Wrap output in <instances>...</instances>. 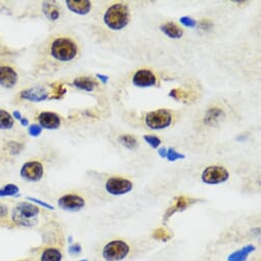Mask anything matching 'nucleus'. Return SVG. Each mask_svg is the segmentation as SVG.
<instances>
[{"mask_svg": "<svg viewBox=\"0 0 261 261\" xmlns=\"http://www.w3.org/2000/svg\"><path fill=\"white\" fill-rule=\"evenodd\" d=\"M81 53L79 42L71 36L59 35L49 40L47 54L56 62H71Z\"/></svg>", "mask_w": 261, "mask_h": 261, "instance_id": "obj_1", "label": "nucleus"}, {"mask_svg": "<svg viewBox=\"0 0 261 261\" xmlns=\"http://www.w3.org/2000/svg\"><path fill=\"white\" fill-rule=\"evenodd\" d=\"M41 214V209L31 202L18 203L11 212L12 222L21 227H34Z\"/></svg>", "mask_w": 261, "mask_h": 261, "instance_id": "obj_2", "label": "nucleus"}, {"mask_svg": "<svg viewBox=\"0 0 261 261\" xmlns=\"http://www.w3.org/2000/svg\"><path fill=\"white\" fill-rule=\"evenodd\" d=\"M132 20L129 7L124 3H117L110 6L104 15V22L113 31L124 29Z\"/></svg>", "mask_w": 261, "mask_h": 261, "instance_id": "obj_3", "label": "nucleus"}, {"mask_svg": "<svg viewBox=\"0 0 261 261\" xmlns=\"http://www.w3.org/2000/svg\"><path fill=\"white\" fill-rule=\"evenodd\" d=\"M132 253V247L125 240L116 239L108 242L102 250V256L106 261H122Z\"/></svg>", "mask_w": 261, "mask_h": 261, "instance_id": "obj_4", "label": "nucleus"}, {"mask_svg": "<svg viewBox=\"0 0 261 261\" xmlns=\"http://www.w3.org/2000/svg\"><path fill=\"white\" fill-rule=\"evenodd\" d=\"M146 125L153 130L165 129L172 123V114L168 110L160 109L157 111L150 112L145 118Z\"/></svg>", "mask_w": 261, "mask_h": 261, "instance_id": "obj_5", "label": "nucleus"}, {"mask_svg": "<svg viewBox=\"0 0 261 261\" xmlns=\"http://www.w3.org/2000/svg\"><path fill=\"white\" fill-rule=\"evenodd\" d=\"M57 205L63 211L78 212L85 207L86 201L81 194L70 192L61 195L57 200Z\"/></svg>", "mask_w": 261, "mask_h": 261, "instance_id": "obj_6", "label": "nucleus"}, {"mask_svg": "<svg viewBox=\"0 0 261 261\" xmlns=\"http://www.w3.org/2000/svg\"><path fill=\"white\" fill-rule=\"evenodd\" d=\"M21 177L29 182L39 181L44 174V167L39 161H28L21 168Z\"/></svg>", "mask_w": 261, "mask_h": 261, "instance_id": "obj_7", "label": "nucleus"}, {"mask_svg": "<svg viewBox=\"0 0 261 261\" xmlns=\"http://www.w3.org/2000/svg\"><path fill=\"white\" fill-rule=\"evenodd\" d=\"M133 188H134L133 181L120 176H112L106 182V190L111 195L126 194L129 191H132Z\"/></svg>", "mask_w": 261, "mask_h": 261, "instance_id": "obj_8", "label": "nucleus"}, {"mask_svg": "<svg viewBox=\"0 0 261 261\" xmlns=\"http://www.w3.org/2000/svg\"><path fill=\"white\" fill-rule=\"evenodd\" d=\"M230 173L222 166H209L202 173V180L207 184H219L225 182Z\"/></svg>", "mask_w": 261, "mask_h": 261, "instance_id": "obj_9", "label": "nucleus"}, {"mask_svg": "<svg viewBox=\"0 0 261 261\" xmlns=\"http://www.w3.org/2000/svg\"><path fill=\"white\" fill-rule=\"evenodd\" d=\"M133 82L136 86L141 88L151 87L157 84V77L153 71L148 69H141L136 72L133 78Z\"/></svg>", "mask_w": 261, "mask_h": 261, "instance_id": "obj_10", "label": "nucleus"}, {"mask_svg": "<svg viewBox=\"0 0 261 261\" xmlns=\"http://www.w3.org/2000/svg\"><path fill=\"white\" fill-rule=\"evenodd\" d=\"M19 81V75L10 66L0 67V86L10 89L13 88Z\"/></svg>", "mask_w": 261, "mask_h": 261, "instance_id": "obj_11", "label": "nucleus"}, {"mask_svg": "<svg viewBox=\"0 0 261 261\" xmlns=\"http://www.w3.org/2000/svg\"><path fill=\"white\" fill-rule=\"evenodd\" d=\"M63 253L61 248L54 245L43 247L38 254V261H62Z\"/></svg>", "mask_w": 261, "mask_h": 261, "instance_id": "obj_12", "label": "nucleus"}, {"mask_svg": "<svg viewBox=\"0 0 261 261\" xmlns=\"http://www.w3.org/2000/svg\"><path fill=\"white\" fill-rule=\"evenodd\" d=\"M39 126L45 129H57L60 126V117L52 112H42L37 117Z\"/></svg>", "mask_w": 261, "mask_h": 261, "instance_id": "obj_13", "label": "nucleus"}, {"mask_svg": "<svg viewBox=\"0 0 261 261\" xmlns=\"http://www.w3.org/2000/svg\"><path fill=\"white\" fill-rule=\"evenodd\" d=\"M21 97L23 100H26V101L38 103V102L45 101L47 99L48 92L44 87H40V86L32 87L27 90H24L21 93Z\"/></svg>", "mask_w": 261, "mask_h": 261, "instance_id": "obj_14", "label": "nucleus"}, {"mask_svg": "<svg viewBox=\"0 0 261 261\" xmlns=\"http://www.w3.org/2000/svg\"><path fill=\"white\" fill-rule=\"evenodd\" d=\"M197 201L198 200L187 198V197H184V195H181V197L176 198V201L174 202V204L171 207H169L168 210L166 211V213L164 215V220H167L169 217H171L176 212H182L183 210H185L186 208H188L190 205H192Z\"/></svg>", "mask_w": 261, "mask_h": 261, "instance_id": "obj_15", "label": "nucleus"}, {"mask_svg": "<svg viewBox=\"0 0 261 261\" xmlns=\"http://www.w3.org/2000/svg\"><path fill=\"white\" fill-rule=\"evenodd\" d=\"M66 5L68 6V9L79 16L87 15L92 8V4L88 0H83V2H73V0H68L66 2Z\"/></svg>", "mask_w": 261, "mask_h": 261, "instance_id": "obj_16", "label": "nucleus"}, {"mask_svg": "<svg viewBox=\"0 0 261 261\" xmlns=\"http://www.w3.org/2000/svg\"><path fill=\"white\" fill-rule=\"evenodd\" d=\"M255 250H256V247L254 245H251V244L246 245L241 249L228 255L227 261H247L250 254H252Z\"/></svg>", "mask_w": 261, "mask_h": 261, "instance_id": "obj_17", "label": "nucleus"}, {"mask_svg": "<svg viewBox=\"0 0 261 261\" xmlns=\"http://www.w3.org/2000/svg\"><path fill=\"white\" fill-rule=\"evenodd\" d=\"M161 31L172 39H179L183 36V30L175 23L167 22L161 26Z\"/></svg>", "mask_w": 261, "mask_h": 261, "instance_id": "obj_18", "label": "nucleus"}, {"mask_svg": "<svg viewBox=\"0 0 261 261\" xmlns=\"http://www.w3.org/2000/svg\"><path fill=\"white\" fill-rule=\"evenodd\" d=\"M73 84L81 89V90H85V91H92L96 86H97V82L89 77H79L76 78L73 82Z\"/></svg>", "mask_w": 261, "mask_h": 261, "instance_id": "obj_19", "label": "nucleus"}, {"mask_svg": "<svg viewBox=\"0 0 261 261\" xmlns=\"http://www.w3.org/2000/svg\"><path fill=\"white\" fill-rule=\"evenodd\" d=\"M223 116H224L223 111H221L218 108H212L206 113L205 123H207L208 125H215L216 123L221 121Z\"/></svg>", "mask_w": 261, "mask_h": 261, "instance_id": "obj_20", "label": "nucleus"}, {"mask_svg": "<svg viewBox=\"0 0 261 261\" xmlns=\"http://www.w3.org/2000/svg\"><path fill=\"white\" fill-rule=\"evenodd\" d=\"M14 118L10 113H8L5 110H0V129L2 130H8L12 129L14 126Z\"/></svg>", "mask_w": 261, "mask_h": 261, "instance_id": "obj_21", "label": "nucleus"}, {"mask_svg": "<svg viewBox=\"0 0 261 261\" xmlns=\"http://www.w3.org/2000/svg\"><path fill=\"white\" fill-rule=\"evenodd\" d=\"M42 11L44 13V15L51 21H55L59 18V11L58 8L56 6H53L50 3H45L43 4L42 7Z\"/></svg>", "mask_w": 261, "mask_h": 261, "instance_id": "obj_22", "label": "nucleus"}, {"mask_svg": "<svg viewBox=\"0 0 261 261\" xmlns=\"http://www.w3.org/2000/svg\"><path fill=\"white\" fill-rule=\"evenodd\" d=\"M153 238L161 241V242H167L172 238V234L165 227H160L153 233Z\"/></svg>", "mask_w": 261, "mask_h": 261, "instance_id": "obj_23", "label": "nucleus"}, {"mask_svg": "<svg viewBox=\"0 0 261 261\" xmlns=\"http://www.w3.org/2000/svg\"><path fill=\"white\" fill-rule=\"evenodd\" d=\"M20 191L19 187L16 184L10 183L6 184L3 188H0V197H11V195H16Z\"/></svg>", "mask_w": 261, "mask_h": 261, "instance_id": "obj_24", "label": "nucleus"}, {"mask_svg": "<svg viewBox=\"0 0 261 261\" xmlns=\"http://www.w3.org/2000/svg\"><path fill=\"white\" fill-rule=\"evenodd\" d=\"M119 141L127 149H136L139 145L138 140L134 136H122L119 138Z\"/></svg>", "mask_w": 261, "mask_h": 261, "instance_id": "obj_25", "label": "nucleus"}, {"mask_svg": "<svg viewBox=\"0 0 261 261\" xmlns=\"http://www.w3.org/2000/svg\"><path fill=\"white\" fill-rule=\"evenodd\" d=\"M144 139L153 149H157L161 145V140L158 137H155V136H145Z\"/></svg>", "mask_w": 261, "mask_h": 261, "instance_id": "obj_26", "label": "nucleus"}, {"mask_svg": "<svg viewBox=\"0 0 261 261\" xmlns=\"http://www.w3.org/2000/svg\"><path fill=\"white\" fill-rule=\"evenodd\" d=\"M166 158H167L169 161L174 162V161H176V160H178V159H183L184 156L181 155V154H179V153H177L174 149H169V150L167 151Z\"/></svg>", "mask_w": 261, "mask_h": 261, "instance_id": "obj_27", "label": "nucleus"}, {"mask_svg": "<svg viewBox=\"0 0 261 261\" xmlns=\"http://www.w3.org/2000/svg\"><path fill=\"white\" fill-rule=\"evenodd\" d=\"M28 133H29V135L31 137L36 138V137H39L40 134L42 133V128L39 125H37V124H33V125H31L29 127Z\"/></svg>", "mask_w": 261, "mask_h": 261, "instance_id": "obj_28", "label": "nucleus"}, {"mask_svg": "<svg viewBox=\"0 0 261 261\" xmlns=\"http://www.w3.org/2000/svg\"><path fill=\"white\" fill-rule=\"evenodd\" d=\"M27 200H28L29 202H31V203H33V204H38V205L44 207L45 209L54 210V207H53V206H51V205H49V204H47V203H45V202H43V201H41V200H38V199H35V198H27Z\"/></svg>", "mask_w": 261, "mask_h": 261, "instance_id": "obj_29", "label": "nucleus"}, {"mask_svg": "<svg viewBox=\"0 0 261 261\" xmlns=\"http://www.w3.org/2000/svg\"><path fill=\"white\" fill-rule=\"evenodd\" d=\"M69 254L71 255H79L82 252V247L78 243H74L69 246Z\"/></svg>", "mask_w": 261, "mask_h": 261, "instance_id": "obj_30", "label": "nucleus"}, {"mask_svg": "<svg viewBox=\"0 0 261 261\" xmlns=\"http://www.w3.org/2000/svg\"><path fill=\"white\" fill-rule=\"evenodd\" d=\"M180 23L186 27H189V28H192L194 27L195 25H197V22H195L194 20H192L191 18L189 17H183L180 19Z\"/></svg>", "mask_w": 261, "mask_h": 261, "instance_id": "obj_31", "label": "nucleus"}, {"mask_svg": "<svg viewBox=\"0 0 261 261\" xmlns=\"http://www.w3.org/2000/svg\"><path fill=\"white\" fill-rule=\"evenodd\" d=\"M9 215V208L7 205L0 203V219H5Z\"/></svg>", "mask_w": 261, "mask_h": 261, "instance_id": "obj_32", "label": "nucleus"}, {"mask_svg": "<svg viewBox=\"0 0 261 261\" xmlns=\"http://www.w3.org/2000/svg\"><path fill=\"white\" fill-rule=\"evenodd\" d=\"M159 154H160V156H161V157L165 158V157H166V155H167V150H166L165 148H162V149H160V150H159Z\"/></svg>", "mask_w": 261, "mask_h": 261, "instance_id": "obj_33", "label": "nucleus"}, {"mask_svg": "<svg viewBox=\"0 0 261 261\" xmlns=\"http://www.w3.org/2000/svg\"><path fill=\"white\" fill-rule=\"evenodd\" d=\"M21 123H22V125H24V126H27L28 125V120L27 119H21Z\"/></svg>", "mask_w": 261, "mask_h": 261, "instance_id": "obj_34", "label": "nucleus"}, {"mask_svg": "<svg viewBox=\"0 0 261 261\" xmlns=\"http://www.w3.org/2000/svg\"><path fill=\"white\" fill-rule=\"evenodd\" d=\"M14 115H15V117H16L17 119H19V120H21V119H22V117H21V114H20L19 112H15V113H14Z\"/></svg>", "mask_w": 261, "mask_h": 261, "instance_id": "obj_35", "label": "nucleus"}, {"mask_svg": "<svg viewBox=\"0 0 261 261\" xmlns=\"http://www.w3.org/2000/svg\"><path fill=\"white\" fill-rule=\"evenodd\" d=\"M99 78H100V79H103L104 82H106V81L108 80V77H105V76H102V75H99Z\"/></svg>", "mask_w": 261, "mask_h": 261, "instance_id": "obj_36", "label": "nucleus"}, {"mask_svg": "<svg viewBox=\"0 0 261 261\" xmlns=\"http://www.w3.org/2000/svg\"><path fill=\"white\" fill-rule=\"evenodd\" d=\"M20 261H35L33 259H23V260H20Z\"/></svg>", "mask_w": 261, "mask_h": 261, "instance_id": "obj_37", "label": "nucleus"}, {"mask_svg": "<svg viewBox=\"0 0 261 261\" xmlns=\"http://www.w3.org/2000/svg\"><path fill=\"white\" fill-rule=\"evenodd\" d=\"M79 261H88L87 259H81V260H79Z\"/></svg>", "mask_w": 261, "mask_h": 261, "instance_id": "obj_38", "label": "nucleus"}]
</instances>
